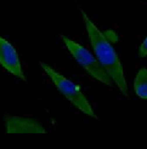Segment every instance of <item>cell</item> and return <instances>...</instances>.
Here are the masks:
<instances>
[{
	"instance_id": "cell-7",
	"label": "cell",
	"mask_w": 147,
	"mask_h": 149,
	"mask_svg": "<svg viewBox=\"0 0 147 149\" xmlns=\"http://www.w3.org/2000/svg\"><path fill=\"white\" fill-rule=\"evenodd\" d=\"M139 56L140 57H147V36L142 41V44L139 47Z\"/></svg>"
},
{
	"instance_id": "cell-4",
	"label": "cell",
	"mask_w": 147,
	"mask_h": 149,
	"mask_svg": "<svg viewBox=\"0 0 147 149\" xmlns=\"http://www.w3.org/2000/svg\"><path fill=\"white\" fill-rule=\"evenodd\" d=\"M0 64L6 72L12 74L13 77L26 81V77L16 49L13 47L11 42H9L1 36H0Z\"/></svg>"
},
{
	"instance_id": "cell-3",
	"label": "cell",
	"mask_w": 147,
	"mask_h": 149,
	"mask_svg": "<svg viewBox=\"0 0 147 149\" xmlns=\"http://www.w3.org/2000/svg\"><path fill=\"white\" fill-rule=\"evenodd\" d=\"M62 40L64 42L66 47L68 49L69 54L73 56V58L83 67L84 70L89 74L90 77H92L95 80H97L107 86L112 85L113 81H112L111 77H109L108 73L104 69V67L100 64L96 56L92 55L86 47L76 42L74 40L67 38L66 35H62Z\"/></svg>"
},
{
	"instance_id": "cell-5",
	"label": "cell",
	"mask_w": 147,
	"mask_h": 149,
	"mask_svg": "<svg viewBox=\"0 0 147 149\" xmlns=\"http://www.w3.org/2000/svg\"><path fill=\"white\" fill-rule=\"evenodd\" d=\"M5 126L7 133H45L46 130L35 119L6 115Z\"/></svg>"
},
{
	"instance_id": "cell-1",
	"label": "cell",
	"mask_w": 147,
	"mask_h": 149,
	"mask_svg": "<svg viewBox=\"0 0 147 149\" xmlns=\"http://www.w3.org/2000/svg\"><path fill=\"white\" fill-rule=\"evenodd\" d=\"M82 15H83L85 28H86L88 35H89L94 54L96 56L97 61L104 67V69L108 73V75L111 77L113 83L118 86L119 91L125 97H129L127 80H125V77H124V70L113 45L106 38V35L92 23L91 19L88 17V15L85 12L82 11Z\"/></svg>"
},
{
	"instance_id": "cell-6",
	"label": "cell",
	"mask_w": 147,
	"mask_h": 149,
	"mask_svg": "<svg viewBox=\"0 0 147 149\" xmlns=\"http://www.w3.org/2000/svg\"><path fill=\"white\" fill-rule=\"evenodd\" d=\"M134 91L137 97L147 100V68H140L134 80Z\"/></svg>"
},
{
	"instance_id": "cell-2",
	"label": "cell",
	"mask_w": 147,
	"mask_h": 149,
	"mask_svg": "<svg viewBox=\"0 0 147 149\" xmlns=\"http://www.w3.org/2000/svg\"><path fill=\"white\" fill-rule=\"evenodd\" d=\"M40 67L43 68V70L48 74V77L54 83V85L56 86L57 90L60 91L77 109H79L82 113H84L88 116L96 118L89 101H88L85 95L83 93L82 88H80L77 84H74L72 80L66 78L64 75H62V74H60L58 72H56L54 68H51V67L46 63L40 62Z\"/></svg>"
}]
</instances>
